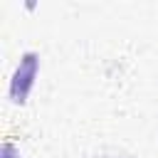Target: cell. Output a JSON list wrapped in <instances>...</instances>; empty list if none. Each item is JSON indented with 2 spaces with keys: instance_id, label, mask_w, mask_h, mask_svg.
Segmentation results:
<instances>
[{
  "instance_id": "6da1fadb",
  "label": "cell",
  "mask_w": 158,
  "mask_h": 158,
  "mask_svg": "<svg viewBox=\"0 0 158 158\" xmlns=\"http://www.w3.org/2000/svg\"><path fill=\"white\" fill-rule=\"evenodd\" d=\"M35 69H37V57L35 54H25L20 69L15 72V79H12V86H10V94L15 101H25L30 86H32V79H35Z\"/></svg>"
}]
</instances>
